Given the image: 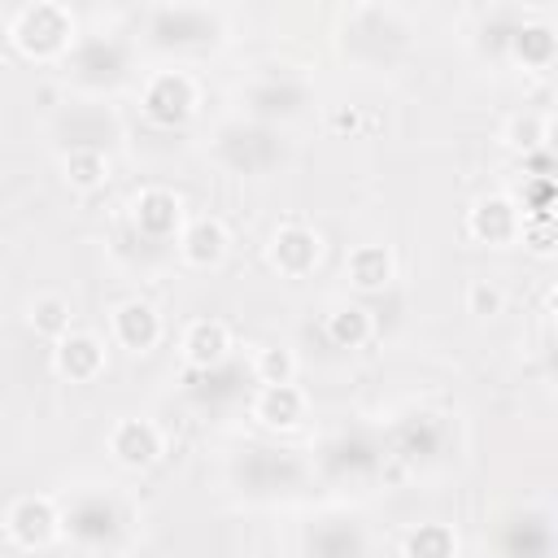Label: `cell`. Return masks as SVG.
Wrapping results in <instances>:
<instances>
[{
    "label": "cell",
    "instance_id": "cell-1",
    "mask_svg": "<svg viewBox=\"0 0 558 558\" xmlns=\"http://www.w3.org/2000/svg\"><path fill=\"white\" fill-rule=\"evenodd\" d=\"M70 39H74V17L61 4H26L13 22V44L35 61L61 57Z\"/></svg>",
    "mask_w": 558,
    "mask_h": 558
},
{
    "label": "cell",
    "instance_id": "cell-2",
    "mask_svg": "<svg viewBox=\"0 0 558 558\" xmlns=\"http://www.w3.org/2000/svg\"><path fill=\"white\" fill-rule=\"evenodd\" d=\"M196 109V87L183 70H161L148 78L144 87V113L157 122V126H183Z\"/></svg>",
    "mask_w": 558,
    "mask_h": 558
},
{
    "label": "cell",
    "instance_id": "cell-3",
    "mask_svg": "<svg viewBox=\"0 0 558 558\" xmlns=\"http://www.w3.org/2000/svg\"><path fill=\"white\" fill-rule=\"evenodd\" d=\"M57 532H61V514H57V506L48 497H22V501H13V510H9V536L22 549H44Z\"/></svg>",
    "mask_w": 558,
    "mask_h": 558
},
{
    "label": "cell",
    "instance_id": "cell-4",
    "mask_svg": "<svg viewBox=\"0 0 558 558\" xmlns=\"http://www.w3.org/2000/svg\"><path fill=\"white\" fill-rule=\"evenodd\" d=\"M519 209H514V201L510 196H484V201H475L471 205V214H466V231L475 235V240H484V244H506V240H514L519 235Z\"/></svg>",
    "mask_w": 558,
    "mask_h": 558
},
{
    "label": "cell",
    "instance_id": "cell-5",
    "mask_svg": "<svg viewBox=\"0 0 558 558\" xmlns=\"http://www.w3.org/2000/svg\"><path fill=\"white\" fill-rule=\"evenodd\" d=\"M100 366H105V344H100L96 336H87V331H70V336L57 340V371H61L65 379L87 384V379L100 375Z\"/></svg>",
    "mask_w": 558,
    "mask_h": 558
},
{
    "label": "cell",
    "instance_id": "cell-6",
    "mask_svg": "<svg viewBox=\"0 0 558 558\" xmlns=\"http://www.w3.org/2000/svg\"><path fill=\"white\" fill-rule=\"evenodd\" d=\"M109 449L122 466H148L157 453H161V436L148 418H122L109 436Z\"/></svg>",
    "mask_w": 558,
    "mask_h": 558
},
{
    "label": "cell",
    "instance_id": "cell-7",
    "mask_svg": "<svg viewBox=\"0 0 558 558\" xmlns=\"http://www.w3.org/2000/svg\"><path fill=\"white\" fill-rule=\"evenodd\" d=\"M179 218H183V209H179V196H174V192L148 187V192L135 196V227H140V235L166 240V235H174Z\"/></svg>",
    "mask_w": 558,
    "mask_h": 558
},
{
    "label": "cell",
    "instance_id": "cell-8",
    "mask_svg": "<svg viewBox=\"0 0 558 558\" xmlns=\"http://www.w3.org/2000/svg\"><path fill=\"white\" fill-rule=\"evenodd\" d=\"M270 257H275V266H279L283 275H305V270H314V262H318V235H314L310 227H301V222L279 227Z\"/></svg>",
    "mask_w": 558,
    "mask_h": 558
},
{
    "label": "cell",
    "instance_id": "cell-9",
    "mask_svg": "<svg viewBox=\"0 0 558 558\" xmlns=\"http://www.w3.org/2000/svg\"><path fill=\"white\" fill-rule=\"evenodd\" d=\"M113 336H118V344L144 353V349L157 344V336H161V318H157L153 305H144V301H126V305H118V314H113Z\"/></svg>",
    "mask_w": 558,
    "mask_h": 558
},
{
    "label": "cell",
    "instance_id": "cell-10",
    "mask_svg": "<svg viewBox=\"0 0 558 558\" xmlns=\"http://www.w3.org/2000/svg\"><path fill=\"white\" fill-rule=\"evenodd\" d=\"M253 414H257L266 427L288 432V427L301 423L305 397H301V388H292V384H262V392H257V401H253Z\"/></svg>",
    "mask_w": 558,
    "mask_h": 558
},
{
    "label": "cell",
    "instance_id": "cell-11",
    "mask_svg": "<svg viewBox=\"0 0 558 558\" xmlns=\"http://www.w3.org/2000/svg\"><path fill=\"white\" fill-rule=\"evenodd\" d=\"M65 527L83 541V545H100L113 527H118V510L105 501V497H78L70 510H65Z\"/></svg>",
    "mask_w": 558,
    "mask_h": 558
},
{
    "label": "cell",
    "instance_id": "cell-12",
    "mask_svg": "<svg viewBox=\"0 0 558 558\" xmlns=\"http://www.w3.org/2000/svg\"><path fill=\"white\" fill-rule=\"evenodd\" d=\"M227 349H231V336H227V327L218 323V318H201V323H192L187 327V336H183V357L192 362V366H218L222 357H227Z\"/></svg>",
    "mask_w": 558,
    "mask_h": 558
},
{
    "label": "cell",
    "instance_id": "cell-13",
    "mask_svg": "<svg viewBox=\"0 0 558 558\" xmlns=\"http://www.w3.org/2000/svg\"><path fill=\"white\" fill-rule=\"evenodd\" d=\"M179 248H183V257H187L192 266H214V262L227 253V231H222L218 218H196V222L183 231Z\"/></svg>",
    "mask_w": 558,
    "mask_h": 558
},
{
    "label": "cell",
    "instance_id": "cell-14",
    "mask_svg": "<svg viewBox=\"0 0 558 558\" xmlns=\"http://www.w3.org/2000/svg\"><path fill=\"white\" fill-rule=\"evenodd\" d=\"M510 52L523 61V65H532V70H545L549 61H554V52H558V39H554V31L549 26H514L510 31Z\"/></svg>",
    "mask_w": 558,
    "mask_h": 558
},
{
    "label": "cell",
    "instance_id": "cell-15",
    "mask_svg": "<svg viewBox=\"0 0 558 558\" xmlns=\"http://www.w3.org/2000/svg\"><path fill=\"white\" fill-rule=\"evenodd\" d=\"M349 279L357 283V288H384L388 279H392V257H388V248H379V244H362V248H353L349 253Z\"/></svg>",
    "mask_w": 558,
    "mask_h": 558
},
{
    "label": "cell",
    "instance_id": "cell-16",
    "mask_svg": "<svg viewBox=\"0 0 558 558\" xmlns=\"http://www.w3.org/2000/svg\"><path fill=\"white\" fill-rule=\"evenodd\" d=\"M327 336H331V344H340V349H357V344L371 336L366 310H362V305H340V310H331V314H327Z\"/></svg>",
    "mask_w": 558,
    "mask_h": 558
},
{
    "label": "cell",
    "instance_id": "cell-17",
    "mask_svg": "<svg viewBox=\"0 0 558 558\" xmlns=\"http://www.w3.org/2000/svg\"><path fill=\"white\" fill-rule=\"evenodd\" d=\"M458 554V541L445 523H423L405 536V558H453Z\"/></svg>",
    "mask_w": 558,
    "mask_h": 558
},
{
    "label": "cell",
    "instance_id": "cell-18",
    "mask_svg": "<svg viewBox=\"0 0 558 558\" xmlns=\"http://www.w3.org/2000/svg\"><path fill=\"white\" fill-rule=\"evenodd\" d=\"M105 174H109V166H105V153L100 148H92V144H78V148H70V157H65V179L74 183V187H100L105 183Z\"/></svg>",
    "mask_w": 558,
    "mask_h": 558
},
{
    "label": "cell",
    "instance_id": "cell-19",
    "mask_svg": "<svg viewBox=\"0 0 558 558\" xmlns=\"http://www.w3.org/2000/svg\"><path fill=\"white\" fill-rule=\"evenodd\" d=\"M31 323H35L39 336L61 340V336H70V305L61 296H39L35 310H31Z\"/></svg>",
    "mask_w": 558,
    "mask_h": 558
},
{
    "label": "cell",
    "instance_id": "cell-20",
    "mask_svg": "<svg viewBox=\"0 0 558 558\" xmlns=\"http://www.w3.org/2000/svg\"><path fill=\"white\" fill-rule=\"evenodd\" d=\"M253 371L262 384H292V353L288 349H262Z\"/></svg>",
    "mask_w": 558,
    "mask_h": 558
},
{
    "label": "cell",
    "instance_id": "cell-21",
    "mask_svg": "<svg viewBox=\"0 0 558 558\" xmlns=\"http://www.w3.org/2000/svg\"><path fill=\"white\" fill-rule=\"evenodd\" d=\"M519 231H523V244L532 248V253H554V240H558V231H554V214H536V218H523L519 222Z\"/></svg>",
    "mask_w": 558,
    "mask_h": 558
},
{
    "label": "cell",
    "instance_id": "cell-22",
    "mask_svg": "<svg viewBox=\"0 0 558 558\" xmlns=\"http://www.w3.org/2000/svg\"><path fill=\"white\" fill-rule=\"evenodd\" d=\"M523 201H527V214H523V218H536V214H554V179H527V187H523Z\"/></svg>",
    "mask_w": 558,
    "mask_h": 558
},
{
    "label": "cell",
    "instance_id": "cell-23",
    "mask_svg": "<svg viewBox=\"0 0 558 558\" xmlns=\"http://www.w3.org/2000/svg\"><path fill=\"white\" fill-rule=\"evenodd\" d=\"M497 310H501V292L488 283H475L471 288V314H497Z\"/></svg>",
    "mask_w": 558,
    "mask_h": 558
}]
</instances>
